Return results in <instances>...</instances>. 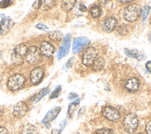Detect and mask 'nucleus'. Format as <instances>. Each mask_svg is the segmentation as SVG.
I'll return each mask as SVG.
<instances>
[{
	"mask_svg": "<svg viewBox=\"0 0 151 134\" xmlns=\"http://www.w3.org/2000/svg\"><path fill=\"white\" fill-rule=\"evenodd\" d=\"M15 25L14 20L9 16H4L2 18L0 21V35H5Z\"/></svg>",
	"mask_w": 151,
	"mask_h": 134,
	"instance_id": "9b49d317",
	"label": "nucleus"
},
{
	"mask_svg": "<svg viewBox=\"0 0 151 134\" xmlns=\"http://www.w3.org/2000/svg\"><path fill=\"white\" fill-rule=\"evenodd\" d=\"M74 58L72 57L70 59H69V60H68L67 63H66V66L67 68H70L72 67L73 64L74 63Z\"/></svg>",
	"mask_w": 151,
	"mask_h": 134,
	"instance_id": "f704fd0d",
	"label": "nucleus"
},
{
	"mask_svg": "<svg viewBox=\"0 0 151 134\" xmlns=\"http://www.w3.org/2000/svg\"><path fill=\"white\" fill-rule=\"evenodd\" d=\"M90 14L94 18L100 17L102 14V11L101 8L98 5H94L90 9Z\"/></svg>",
	"mask_w": 151,
	"mask_h": 134,
	"instance_id": "393cba45",
	"label": "nucleus"
},
{
	"mask_svg": "<svg viewBox=\"0 0 151 134\" xmlns=\"http://www.w3.org/2000/svg\"><path fill=\"white\" fill-rule=\"evenodd\" d=\"M0 134H9V133L5 128L0 126Z\"/></svg>",
	"mask_w": 151,
	"mask_h": 134,
	"instance_id": "4c0bfd02",
	"label": "nucleus"
},
{
	"mask_svg": "<svg viewBox=\"0 0 151 134\" xmlns=\"http://www.w3.org/2000/svg\"><path fill=\"white\" fill-rule=\"evenodd\" d=\"M90 43V41L86 37H78L73 40V52L75 54L80 53Z\"/></svg>",
	"mask_w": 151,
	"mask_h": 134,
	"instance_id": "9d476101",
	"label": "nucleus"
},
{
	"mask_svg": "<svg viewBox=\"0 0 151 134\" xmlns=\"http://www.w3.org/2000/svg\"><path fill=\"white\" fill-rule=\"evenodd\" d=\"M149 41L151 42V33L150 34V35L149 36Z\"/></svg>",
	"mask_w": 151,
	"mask_h": 134,
	"instance_id": "a18cd8bd",
	"label": "nucleus"
},
{
	"mask_svg": "<svg viewBox=\"0 0 151 134\" xmlns=\"http://www.w3.org/2000/svg\"><path fill=\"white\" fill-rule=\"evenodd\" d=\"M117 31L118 34L121 36H124V35H126L127 33L128 32L127 28L125 25H120L118 27V28L117 29Z\"/></svg>",
	"mask_w": 151,
	"mask_h": 134,
	"instance_id": "cd10ccee",
	"label": "nucleus"
},
{
	"mask_svg": "<svg viewBox=\"0 0 151 134\" xmlns=\"http://www.w3.org/2000/svg\"><path fill=\"white\" fill-rule=\"evenodd\" d=\"M145 132L146 134H151V120L146 123L145 126Z\"/></svg>",
	"mask_w": 151,
	"mask_h": 134,
	"instance_id": "473e14b6",
	"label": "nucleus"
},
{
	"mask_svg": "<svg viewBox=\"0 0 151 134\" xmlns=\"http://www.w3.org/2000/svg\"><path fill=\"white\" fill-rule=\"evenodd\" d=\"M97 51L94 47H88L83 54L81 58L82 63L84 66L88 67L92 66L94 61L97 58Z\"/></svg>",
	"mask_w": 151,
	"mask_h": 134,
	"instance_id": "423d86ee",
	"label": "nucleus"
},
{
	"mask_svg": "<svg viewBox=\"0 0 151 134\" xmlns=\"http://www.w3.org/2000/svg\"><path fill=\"white\" fill-rule=\"evenodd\" d=\"M80 9L81 11H86L87 9H86V7L83 5V4H81L80 5Z\"/></svg>",
	"mask_w": 151,
	"mask_h": 134,
	"instance_id": "37998d69",
	"label": "nucleus"
},
{
	"mask_svg": "<svg viewBox=\"0 0 151 134\" xmlns=\"http://www.w3.org/2000/svg\"><path fill=\"white\" fill-rule=\"evenodd\" d=\"M39 49L42 55L45 57L52 56L55 52L54 46L48 41L42 42Z\"/></svg>",
	"mask_w": 151,
	"mask_h": 134,
	"instance_id": "4468645a",
	"label": "nucleus"
},
{
	"mask_svg": "<svg viewBox=\"0 0 151 134\" xmlns=\"http://www.w3.org/2000/svg\"><path fill=\"white\" fill-rule=\"evenodd\" d=\"M4 111H5L4 108L2 106L0 105V116H2L4 115Z\"/></svg>",
	"mask_w": 151,
	"mask_h": 134,
	"instance_id": "79ce46f5",
	"label": "nucleus"
},
{
	"mask_svg": "<svg viewBox=\"0 0 151 134\" xmlns=\"http://www.w3.org/2000/svg\"><path fill=\"white\" fill-rule=\"evenodd\" d=\"M11 61L12 62L17 65H21L24 63V57L19 56L14 52H12V53L11 54Z\"/></svg>",
	"mask_w": 151,
	"mask_h": 134,
	"instance_id": "a878e982",
	"label": "nucleus"
},
{
	"mask_svg": "<svg viewBox=\"0 0 151 134\" xmlns=\"http://www.w3.org/2000/svg\"><path fill=\"white\" fill-rule=\"evenodd\" d=\"M42 55L39 48L36 46H30L25 56L27 62L30 65H36L42 61Z\"/></svg>",
	"mask_w": 151,
	"mask_h": 134,
	"instance_id": "20e7f679",
	"label": "nucleus"
},
{
	"mask_svg": "<svg viewBox=\"0 0 151 134\" xmlns=\"http://www.w3.org/2000/svg\"><path fill=\"white\" fill-rule=\"evenodd\" d=\"M122 3H129L132 2L133 0H119Z\"/></svg>",
	"mask_w": 151,
	"mask_h": 134,
	"instance_id": "c03bdc74",
	"label": "nucleus"
},
{
	"mask_svg": "<svg viewBox=\"0 0 151 134\" xmlns=\"http://www.w3.org/2000/svg\"><path fill=\"white\" fill-rule=\"evenodd\" d=\"M139 120L136 116L133 113H128L123 118V126L126 132L131 133L133 132L138 126Z\"/></svg>",
	"mask_w": 151,
	"mask_h": 134,
	"instance_id": "39448f33",
	"label": "nucleus"
},
{
	"mask_svg": "<svg viewBox=\"0 0 151 134\" xmlns=\"http://www.w3.org/2000/svg\"><path fill=\"white\" fill-rule=\"evenodd\" d=\"M85 111H86V106H84L81 107V108L79 109V110H78V116H81L83 115H84Z\"/></svg>",
	"mask_w": 151,
	"mask_h": 134,
	"instance_id": "e433bc0d",
	"label": "nucleus"
},
{
	"mask_svg": "<svg viewBox=\"0 0 151 134\" xmlns=\"http://www.w3.org/2000/svg\"><path fill=\"white\" fill-rule=\"evenodd\" d=\"M142 14V9L137 4H132L128 5L124 12V19L130 22H132L137 19Z\"/></svg>",
	"mask_w": 151,
	"mask_h": 134,
	"instance_id": "7ed1b4c3",
	"label": "nucleus"
},
{
	"mask_svg": "<svg viewBox=\"0 0 151 134\" xmlns=\"http://www.w3.org/2000/svg\"><path fill=\"white\" fill-rule=\"evenodd\" d=\"M22 134H38V132L34 125L31 123H27L22 129Z\"/></svg>",
	"mask_w": 151,
	"mask_h": 134,
	"instance_id": "4be33fe9",
	"label": "nucleus"
},
{
	"mask_svg": "<svg viewBox=\"0 0 151 134\" xmlns=\"http://www.w3.org/2000/svg\"><path fill=\"white\" fill-rule=\"evenodd\" d=\"M76 0H62L61 8L65 12H70L75 5Z\"/></svg>",
	"mask_w": 151,
	"mask_h": 134,
	"instance_id": "aec40b11",
	"label": "nucleus"
},
{
	"mask_svg": "<svg viewBox=\"0 0 151 134\" xmlns=\"http://www.w3.org/2000/svg\"><path fill=\"white\" fill-rule=\"evenodd\" d=\"M141 82L136 76H130L124 78L120 82V92L125 95H131L136 93L140 89Z\"/></svg>",
	"mask_w": 151,
	"mask_h": 134,
	"instance_id": "f257e3e1",
	"label": "nucleus"
},
{
	"mask_svg": "<svg viewBox=\"0 0 151 134\" xmlns=\"http://www.w3.org/2000/svg\"><path fill=\"white\" fill-rule=\"evenodd\" d=\"M136 134H143V133H136Z\"/></svg>",
	"mask_w": 151,
	"mask_h": 134,
	"instance_id": "49530a36",
	"label": "nucleus"
},
{
	"mask_svg": "<svg viewBox=\"0 0 151 134\" xmlns=\"http://www.w3.org/2000/svg\"><path fill=\"white\" fill-rule=\"evenodd\" d=\"M80 98H78V99L75 100L73 102H71L69 105L68 108V116L69 118H72L74 116V112H76V109H77L79 103H80Z\"/></svg>",
	"mask_w": 151,
	"mask_h": 134,
	"instance_id": "5701e85b",
	"label": "nucleus"
},
{
	"mask_svg": "<svg viewBox=\"0 0 151 134\" xmlns=\"http://www.w3.org/2000/svg\"><path fill=\"white\" fill-rule=\"evenodd\" d=\"M44 71L41 67H36L34 68L30 72L29 79L32 85H36L39 84L43 79Z\"/></svg>",
	"mask_w": 151,
	"mask_h": 134,
	"instance_id": "f8f14e48",
	"label": "nucleus"
},
{
	"mask_svg": "<svg viewBox=\"0 0 151 134\" xmlns=\"http://www.w3.org/2000/svg\"><path fill=\"white\" fill-rule=\"evenodd\" d=\"M50 91V89L48 87L44 88L39 92L34 95L29 99L30 102L32 103H37L39 102L42 98H44Z\"/></svg>",
	"mask_w": 151,
	"mask_h": 134,
	"instance_id": "f3484780",
	"label": "nucleus"
},
{
	"mask_svg": "<svg viewBox=\"0 0 151 134\" xmlns=\"http://www.w3.org/2000/svg\"><path fill=\"white\" fill-rule=\"evenodd\" d=\"M117 24V19L114 16H111L106 19L103 21L102 24V28L105 32H110L116 29Z\"/></svg>",
	"mask_w": 151,
	"mask_h": 134,
	"instance_id": "2eb2a0df",
	"label": "nucleus"
},
{
	"mask_svg": "<svg viewBox=\"0 0 151 134\" xmlns=\"http://www.w3.org/2000/svg\"><path fill=\"white\" fill-rule=\"evenodd\" d=\"M101 112L103 116L111 122H116L120 118V113L112 106H104Z\"/></svg>",
	"mask_w": 151,
	"mask_h": 134,
	"instance_id": "0eeeda50",
	"label": "nucleus"
},
{
	"mask_svg": "<svg viewBox=\"0 0 151 134\" xmlns=\"http://www.w3.org/2000/svg\"><path fill=\"white\" fill-rule=\"evenodd\" d=\"M61 108L60 106H55L47 112L45 116L42 120V123L45 126H49L50 123L53 121L58 115L61 111Z\"/></svg>",
	"mask_w": 151,
	"mask_h": 134,
	"instance_id": "ddd939ff",
	"label": "nucleus"
},
{
	"mask_svg": "<svg viewBox=\"0 0 151 134\" xmlns=\"http://www.w3.org/2000/svg\"><path fill=\"white\" fill-rule=\"evenodd\" d=\"M35 27L37 29L42 30V31H47V30L48 29V28L47 26H45V25H44L42 24H41V23H39V24H37L35 25Z\"/></svg>",
	"mask_w": 151,
	"mask_h": 134,
	"instance_id": "72a5a7b5",
	"label": "nucleus"
},
{
	"mask_svg": "<svg viewBox=\"0 0 151 134\" xmlns=\"http://www.w3.org/2000/svg\"><path fill=\"white\" fill-rule=\"evenodd\" d=\"M13 4L11 0H2L0 1V8L1 9H5Z\"/></svg>",
	"mask_w": 151,
	"mask_h": 134,
	"instance_id": "c756f323",
	"label": "nucleus"
},
{
	"mask_svg": "<svg viewBox=\"0 0 151 134\" xmlns=\"http://www.w3.org/2000/svg\"><path fill=\"white\" fill-rule=\"evenodd\" d=\"M41 5V0H35L32 4V7L35 9H40Z\"/></svg>",
	"mask_w": 151,
	"mask_h": 134,
	"instance_id": "2f4dec72",
	"label": "nucleus"
},
{
	"mask_svg": "<svg viewBox=\"0 0 151 134\" xmlns=\"http://www.w3.org/2000/svg\"><path fill=\"white\" fill-rule=\"evenodd\" d=\"M48 35L49 38L54 42H60L63 38V35L62 32L58 30L50 31L48 33Z\"/></svg>",
	"mask_w": 151,
	"mask_h": 134,
	"instance_id": "412c9836",
	"label": "nucleus"
},
{
	"mask_svg": "<svg viewBox=\"0 0 151 134\" xmlns=\"http://www.w3.org/2000/svg\"><path fill=\"white\" fill-rule=\"evenodd\" d=\"M67 122V120L65 119H64L59 124V126H60V130L61 131H62L63 130V129L65 128V126H66Z\"/></svg>",
	"mask_w": 151,
	"mask_h": 134,
	"instance_id": "c9c22d12",
	"label": "nucleus"
},
{
	"mask_svg": "<svg viewBox=\"0 0 151 134\" xmlns=\"http://www.w3.org/2000/svg\"><path fill=\"white\" fill-rule=\"evenodd\" d=\"M41 5L40 9L42 11H46L53 8L57 2V0H41Z\"/></svg>",
	"mask_w": 151,
	"mask_h": 134,
	"instance_id": "b1692460",
	"label": "nucleus"
},
{
	"mask_svg": "<svg viewBox=\"0 0 151 134\" xmlns=\"http://www.w3.org/2000/svg\"><path fill=\"white\" fill-rule=\"evenodd\" d=\"M71 43V35L70 34H68L65 35L63 39V42L62 45L60 47L58 53H57V59H61L65 56H66L68 52Z\"/></svg>",
	"mask_w": 151,
	"mask_h": 134,
	"instance_id": "1a4fd4ad",
	"label": "nucleus"
},
{
	"mask_svg": "<svg viewBox=\"0 0 151 134\" xmlns=\"http://www.w3.org/2000/svg\"><path fill=\"white\" fill-rule=\"evenodd\" d=\"M146 68L147 71L151 73V61H149L146 63Z\"/></svg>",
	"mask_w": 151,
	"mask_h": 134,
	"instance_id": "ea45409f",
	"label": "nucleus"
},
{
	"mask_svg": "<svg viewBox=\"0 0 151 134\" xmlns=\"http://www.w3.org/2000/svg\"><path fill=\"white\" fill-rule=\"evenodd\" d=\"M61 131L60 129H53L51 130V134H61Z\"/></svg>",
	"mask_w": 151,
	"mask_h": 134,
	"instance_id": "a19ab883",
	"label": "nucleus"
},
{
	"mask_svg": "<svg viewBox=\"0 0 151 134\" xmlns=\"http://www.w3.org/2000/svg\"><path fill=\"white\" fill-rule=\"evenodd\" d=\"M124 53L125 54L130 57L133 58H136L139 61H142L146 59V56L144 53L142 52L138 51L136 49H132V48H126L124 49Z\"/></svg>",
	"mask_w": 151,
	"mask_h": 134,
	"instance_id": "dca6fc26",
	"label": "nucleus"
},
{
	"mask_svg": "<svg viewBox=\"0 0 151 134\" xmlns=\"http://www.w3.org/2000/svg\"><path fill=\"white\" fill-rule=\"evenodd\" d=\"M78 96V95L74 92H71L69 93L68 96V99H73L76 97Z\"/></svg>",
	"mask_w": 151,
	"mask_h": 134,
	"instance_id": "58836bf2",
	"label": "nucleus"
},
{
	"mask_svg": "<svg viewBox=\"0 0 151 134\" xmlns=\"http://www.w3.org/2000/svg\"><path fill=\"white\" fill-rule=\"evenodd\" d=\"M62 88L61 85H57L55 89H54V91L51 92V93L50 95V99H54L56 98L58 96L60 92L61 91Z\"/></svg>",
	"mask_w": 151,
	"mask_h": 134,
	"instance_id": "bb28decb",
	"label": "nucleus"
},
{
	"mask_svg": "<svg viewBox=\"0 0 151 134\" xmlns=\"http://www.w3.org/2000/svg\"><path fill=\"white\" fill-rule=\"evenodd\" d=\"M26 78L21 73H14L9 76L7 81V87L11 91H17L22 88L25 83Z\"/></svg>",
	"mask_w": 151,
	"mask_h": 134,
	"instance_id": "f03ea898",
	"label": "nucleus"
},
{
	"mask_svg": "<svg viewBox=\"0 0 151 134\" xmlns=\"http://www.w3.org/2000/svg\"><path fill=\"white\" fill-rule=\"evenodd\" d=\"M28 49V48L25 44L19 43L15 46V47L14 48L13 52L24 58L27 55Z\"/></svg>",
	"mask_w": 151,
	"mask_h": 134,
	"instance_id": "a211bd4d",
	"label": "nucleus"
},
{
	"mask_svg": "<svg viewBox=\"0 0 151 134\" xmlns=\"http://www.w3.org/2000/svg\"><path fill=\"white\" fill-rule=\"evenodd\" d=\"M105 65V60L104 59L101 57H98L94 61L93 64L92 65L93 70L95 72H99L101 71L104 67Z\"/></svg>",
	"mask_w": 151,
	"mask_h": 134,
	"instance_id": "6ab92c4d",
	"label": "nucleus"
},
{
	"mask_svg": "<svg viewBox=\"0 0 151 134\" xmlns=\"http://www.w3.org/2000/svg\"><path fill=\"white\" fill-rule=\"evenodd\" d=\"M150 7L148 6H145L143 9L142 10V18H143V21L145 22L147 16L148 15V14L150 11Z\"/></svg>",
	"mask_w": 151,
	"mask_h": 134,
	"instance_id": "7c9ffc66",
	"label": "nucleus"
},
{
	"mask_svg": "<svg viewBox=\"0 0 151 134\" xmlns=\"http://www.w3.org/2000/svg\"><path fill=\"white\" fill-rule=\"evenodd\" d=\"M28 112V106L27 104L23 101H19L13 106L12 113L17 118H21L26 115Z\"/></svg>",
	"mask_w": 151,
	"mask_h": 134,
	"instance_id": "6e6552de",
	"label": "nucleus"
},
{
	"mask_svg": "<svg viewBox=\"0 0 151 134\" xmlns=\"http://www.w3.org/2000/svg\"><path fill=\"white\" fill-rule=\"evenodd\" d=\"M112 133L113 131L111 129L106 128H103L97 129L95 131L94 134H112Z\"/></svg>",
	"mask_w": 151,
	"mask_h": 134,
	"instance_id": "c85d7f7f",
	"label": "nucleus"
}]
</instances>
